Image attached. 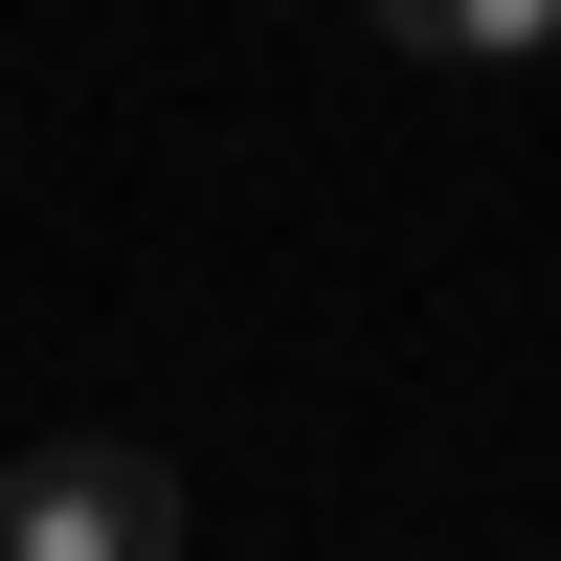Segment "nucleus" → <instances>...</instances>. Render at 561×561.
<instances>
[{"instance_id":"1","label":"nucleus","mask_w":561,"mask_h":561,"mask_svg":"<svg viewBox=\"0 0 561 561\" xmlns=\"http://www.w3.org/2000/svg\"><path fill=\"white\" fill-rule=\"evenodd\" d=\"M0 561H180V472L135 427H68L0 472Z\"/></svg>"},{"instance_id":"2","label":"nucleus","mask_w":561,"mask_h":561,"mask_svg":"<svg viewBox=\"0 0 561 561\" xmlns=\"http://www.w3.org/2000/svg\"><path fill=\"white\" fill-rule=\"evenodd\" d=\"M404 45H427V68H539L561 0H404Z\"/></svg>"}]
</instances>
